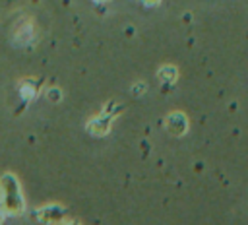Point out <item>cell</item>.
Segmentation results:
<instances>
[{
	"label": "cell",
	"mask_w": 248,
	"mask_h": 225,
	"mask_svg": "<svg viewBox=\"0 0 248 225\" xmlns=\"http://www.w3.org/2000/svg\"><path fill=\"white\" fill-rule=\"evenodd\" d=\"M0 188H2V208H4V211H8V213H19V211H23L21 186H19V180L12 173L2 175Z\"/></svg>",
	"instance_id": "obj_1"
},
{
	"label": "cell",
	"mask_w": 248,
	"mask_h": 225,
	"mask_svg": "<svg viewBox=\"0 0 248 225\" xmlns=\"http://www.w3.org/2000/svg\"><path fill=\"white\" fill-rule=\"evenodd\" d=\"M165 126H167V130H169L170 134L180 136V134L186 132L188 120H186V116H184L182 112H170V114L165 118Z\"/></svg>",
	"instance_id": "obj_2"
},
{
	"label": "cell",
	"mask_w": 248,
	"mask_h": 225,
	"mask_svg": "<svg viewBox=\"0 0 248 225\" xmlns=\"http://www.w3.org/2000/svg\"><path fill=\"white\" fill-rule=\"evenodd\" d=\"M64 215H66V211L60 206H45V208L37 209V217L43 223H58V221H62Z\"/></svg>",
	"instance_id": "obj_3"
},
{
	"label": "cell",
	"mask_w": 248,
	"mask_h": 225,
	"mask_svg": "<svg viewBox=\"0 0 248 225\" xmlns=\"http://www.w3.org/2000/svg\"><path fill=\"white\" fill-rule=\"evenodd\" d=\"M110 122H112V116L107 114V112H101L99 116H95V118L87 124V130H89L91 134H95V136H103V134L108 132Z\"/></svg>",
	"instance_id": "obj_4"
},
{
	"label": "cell",
	"mask_w": 248,
	"mask_h": 225,
	"mask_svg": "<svg viewBox=\"0 0 248 225\" xmlns=\"http://www.w3.org/2000/svg\"><path fill=\"white\" fill-rule=\"evenodd\" d=\"M176 76H178V72H176L174 66H163L159 70V80L165 81V83H172L176 80Z\"/></svg>",
	"instance_id": "obj_5"
},
{
	"label": "cell",
	"mask_w": 248,
	"mask_h": 225,
	"mask_svg": "<svg viewBox=\"0 0 248 225\" xmlns=\"http://www.w3.org/2000/svg\"><path fill=\"white\" fill-rule=\"evenodd\" d=\"M62 93H60V89L58 87H50L48 91H46V97H48V101H52V103H58L62 97H60Z\"/></svg>",
	"instance_id": "obj_6"
},
{
	"label": "cell",
	"mask_w": 248,
	"mask_h": 225,
	"mask_svg": "<svg viewBox=\"0 0 248 225\" xmlns=\"http://www.w3.org/2000/svg\"><path fill=\"white\" fill-rule=\"evenodd\" d=\"M145 89H147V85H145V83H136V85L132 87V93H136V95H141Z\"/></svg>",
	"instance_id": "obj_7"
},
{
	"label": "cell",
	"mask_w": 248,
	"mask_h": 225,
	"mask_svg": "<svg viewBox=\"0 0 248 225\" xmlns=\"http://www.w3.org/2000/svg\"><path fill=\"white\" fill-rule=\"evenodd\" d=\"M143 2H147V4H149V6H153V4H157V2H159V0H143Z\"/></svg>",
	"instance_id": "obj_8"
},
{
	"label": "cell",
	"mask_w": 248,
	"mask_h": 225,
	"mask_svg": "<svg viewBox=\"0 0 248 225\" xmlns=\"http://www.w3.org/2000/svg\"><path fill=\"white\" fill-rule=\"evenodd\" d=\"M2 217H4V208H2V204H0V221H2Z\"/></svg>",
	"instance_id": "obj_9"
},
{
	"label": "cell",
	"mask_w": 248,
	"mask_h": 225,
	"mask_svg": "<svg viewBox=\"0 0 248 225\" xmlns=\"http://www.w3.org/2000/svg\"><path fill=\"white\" fill-rule=\"evenodd\" d=\"M68 225H79V223H76V221H70V223H68Z\"/></svg>",
	"instance_id": "obj_10"
},
{
	"label": "cell",
	"mask_w": 248,
	"mask_h": 225,
	"mask_svg": "<svg viewBox=\"0 0 248 225\" xmlns=\"http://www.w3.org/2000/svg\"><path fill=\"white\" fill-rule=\"evenodd\" d=\"M97 2H105V0H97Z\"/></svg>",
	"instance_id": "obj_11"
}]
</instances>
